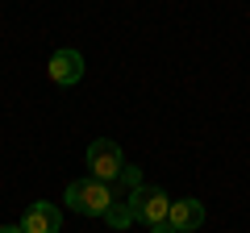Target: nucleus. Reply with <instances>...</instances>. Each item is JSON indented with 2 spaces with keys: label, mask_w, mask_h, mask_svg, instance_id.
Returning <instances> with one entry per match:
<instances>
[{
  "label": "nucleus",
  "mask_w": 250,
  "mask_h": 233,
  "mask_svg": "<svg viewBox=\"0 0 250 233\" xmlns=\"http://www.w3.org/2000/svg\"><path fill=\"white\" fill-rule=\"evenodd\" d=\"M0 233H25L21 225H0Z\"/></svg>",
  "instance_id": "10"
},
{
  "label": "nucleus",
  "mask_w": 250,
  "mask_h": 233,
  "mask_svg": "<svg viewBox=\"0 0 250 233\" xmlns=\"http://www.w3.org/2000/svg\"><path fill=\"white\" fill-rule=\"evenodd\" d=\"M46 75H50V83H59V88H75V83L83 79V54L80 50H54L50 63H46Z\"/></svg>",
  "instance_id": "4"
},
{
  "label": "nucleus",
  "mask_w": 250,
  "mask_h": 233,
  "mask_svg": "<svg viewBox=\"0 0 250 233\" xmlns=\"http://www.w3.org/2000/svg\"><path fill=\"white\" fill-rule=\"evenodd\" d=\"M83 158H88V175L100 179V183H113L117 175L125 171V154H121V146H117L113 137H96Z\"/></svg>",
  "instance_id": "2"
},
{
  "label": "nucleus",
  "mask_w": 250,
  "mask_h": 233,
  "mask_svg": "<svg viewBox=\"0 0 250 233\" xmlns=\"http://www.w3.org/2000/svg\"><path fill=\"white\" fill-rule=\"evenodd\" d=\"M21 229H25V233H62L59 204H50V200H34V204L25 208V216H21Z\"/></svg>",
  "instance_id": "5"
},
{
  "label": "nucleus",
  "mask_w": 250,
  "mask_h": 233,
  "mask_svg": "<svg viewBox=\"0 0 250 233\" xmlns=\"http://www.w3.org/2000/svg\"><path fill=\"white\" fill-rule=\"evenodd\" d=\"M167 221L175 225V233H192V229H200L205 225V204L200 200H171V208H167Z\"/></svg>",
  "instance_id": "6"
},
{
  "label": "nucleus",
  "mask_w": 250,
  "mask_h": 233,
  "mask_svg": "<svg viewBox=\"0 0 250 233\" xmlns=\"http://www.w3.org/2000/svg\"><path fill=\"white\" fill-rule=\"evenodd\" d=\"M129 208H134V216L150 229V225H159V221H167V208H171V196L163 188H138L134 196H129Z\"/></svg>",
  "instance_id": "3"
},
{
  "label": "nucleus",
  "mask_w": 250,
  "mask_h": 233,
  "mask_svg": "<svg viewBox=\"0 0 250 233\" xmlns=\"http://www.w3.org/2000/svg\"><path fill=\"white\" fill-rule=\"evenodd\" d=\"M100 221H104L113 233H125L129 225L138 221V216H134V208H129V200H113V204H108V213L100 216Z\"/></svg>",
  "instance_id": "7"
},
{
  "label": "nucleus",
  "mask_w": 250,
  "mask_h": 233,
  "mask_svg": "<svg viewBox=\"0 0 250 233\" xmlns=\"http://www.w3.org/2000/svg\"><path fill=\"white\" fill-rule=\"evenodd\" d=\"M108 188H113V200H129V196H134L138 188H142V171H138V167H129V162H125V171H121V175H117L113 183H108Z\"/></svg>",
  "instance_id": "8"
},
{
  "label": "nucleus",
  "mask_w": 250,
  "mask_h": 233,
  "mask_svg": "<svg viewBox=\"0 0 250 233\" xmlns=\"http://www.w3.org/2000/svg\"><path fill=\"white\" fill-rule=\"evenodd\" d=\"M62 200H67V208L80 213V216H104L108 204H113V188L100 183V179H92V175H83V179L67 183V196Z\"/></svg>",
  "instance_id": "1"
},
{
  "label": "nucleus",
  "mask_w": 250,
  "mask_h": 233,
  "mask_svg": "<svg viewBox=\"0 0 250 233\" xmlns=\"http://www.w3.org/2000/svg\"><path fill=\"white\" fill-rule=\"evenodd\" d=\"M150 233H175V225H171V221H159V225H150Z\"/></svg>",
  "instance_id": "9"
}]
</instances>
